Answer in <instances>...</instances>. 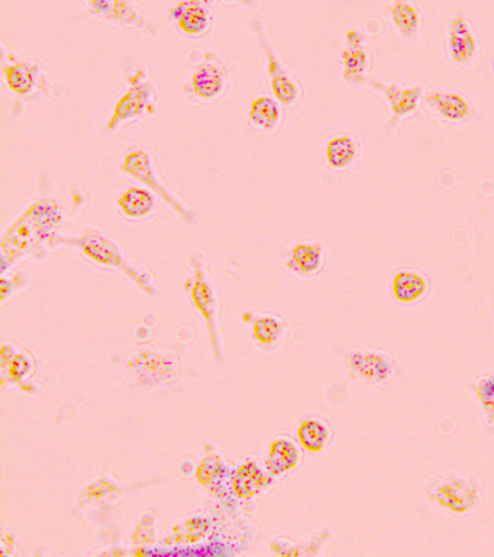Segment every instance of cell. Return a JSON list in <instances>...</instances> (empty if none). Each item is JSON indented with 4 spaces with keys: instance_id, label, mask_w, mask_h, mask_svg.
<instances>
[{
    "instance_id": "obj_1",
    "label": "cell",
    "mask_w": 494,
    "mask_h": 557,
    "mask_svg": "<svg viewBox=\"0 0 494 557\" xmlns=\"http://www.w3.org/2000/svg\"><path fill=\"white\" fill-rule=\"evenodd\" d=\"M61 222L63 211L56 201L40 199L34 202L3 235V254L18 259L28 250L47 241Z\"/></svg>"
},
{
    "instance_id": "obj_2",
    "label": "cell",
    "mask_w": 494,
    "mask_h": 557,
    "mask_svg": "<svg viewBox=\"0 0 494 557\" xmlns=\"http://www.w3.org/2000/svg\"><path fill=\"white\" fill-rule=\"evenodd\" d=\"M127 83V92L116 102L111 118L106 124L109 131H118L127 122L156 114V88L148 79V73L140 67H135L129 72Z\"/></svg>"
},
{
    "instance_id": "obj_3",
    "label": "cell",
    "mask_w": 494,
    "mask_h": 557,
    "mask_svg": "<svg viewBox=\"0 0 494 557\" xmlns=\"http://www.w3.org/2000/svg\"><path fill=\"white\" fill-rule=\"evenodd\" d=\"M426 497L454 514H466L480 502V484L473 476L445 475L426 484Z\"/></svg>"
},
{
    "instance_id": "obj_4",
    "label": "cell",
    "mask_w": 494,
    "mask_h": 557,
    "mask_svg": "<svg viewBox=\"0 0 494 557\" xmlns=\"http://www.w3.org/2000/svg\"><path fill=\"white\" fill-rule=\"evenodd\" d=\"M122 172L128 176L134 177L135 180L147 186L150 191L156 193L158 198L163 199L177 214L182 215L184 220L190 221L196 217L193 209L187 208L180 201L179 196L164 185L163 180L158 176L156 166H154L153 156L147 150H134L125 156L121 166Z\"/></svg>"
},
{
    "instance_id": "obj_5",
    "label": "cell",
    "mask_w": 494,
    "mask_h": 557,
    "mask_svg": "<svg viewBox=\"0 0 494 557\" xmlns=\"http://www.w3.org/2000/svg\"><path fill=\"white\" fill-rule=\"evenodd\" d=\"M253 28L254 34L257 35L258 45H260L261 51L266 57L267 74H269L274 96L284 106L296 105L300 96H302V89L297 85L287 67L284 66L264 25L260 21H255L253 22Z\"/></svg>"
},
{
    "instance_id": "obj_6",
    "label": "cell",
    "mask_w": 494,
    "mask_h": 557,
    "mask_svg": "<svg viewBox=\"0 0 494 557\" xmlns=\"http://www.w3.org/2000/svg\"><path fill=\"white\" fill-rule=\"evenodd\" d=\"M3 77L6 86L14 95L24 99H34L35 95L44 92L47 76L35 61L11 56H3Z\"/></svg>"
},
{
    "instance_id": "obj_7",
    "label": "cell",
    "mask_w": 494,
    "mask_h": 557,
    "mask_svg": "<svg viewBox=\"0 0 494 557\" xmlns=\"http://www.w3.org/2000/svg\"><path fill=\"white\" fill-rule=\"evenodd\" d=\"M367 37L363 31L353 28L345 32V47L341 53L342 77L351 86L367 82L368 53Z\"/></svg>"
},
{
    "instance_id": "obj_8",
    "label": "cell",
    "mask_w": 494,
    "mask_h": 557,
    "mask_svg": "<svg viewBox=\"0 0 494 557\" xmlns=\"http://www.w3.org/2000/svg\"><path fill=\"white\" fill-rule=\"evenodd\" d=\"M447 50L452 63L458 67L473 63L479 51L476 34L463 15H452L447 24Z\"/></svg>"
},
{
    "instance_id": "obj_9",
    "label": "cell",
    "mask_w": 494,
    "mask_h": 557,
    "mask_svg": "<svg viewBox=\"0 0 494 557\" xmlns=\"http://www.w3.org/2000/svg\"><path fill=\"white\" fill-rule=\"evenodd\" d=\"M351 373L373 385H383L395 373V362L387 353L357 350L348 359Z\"/></svg>"
},
{
    "instance_id": "obj_10",
    "label": "cell",
    "mask_w": 494,
    "mask_h": 557,
    "mask_svg": "<svg viewBox=\"0 0 494 557\" xmlns=\"http://www.w3.org/2000/svg\"><path fill=\"white\" fill-rule=\"evenodd\" d=\"M170 18L183 34L190 37H202L212 24L211 9L206 0H180L171 8Z\"/></svg>"
},
{
    "instance_id": "obj_11",
    "label": "cell",
    "mask_w": 494,
    "mask_h": 557,
    "mask_svg": "<svg viewBox=\"0 0 494 557\" xmlns=\"http://www.w3.org/2000/svg\"><path fill=\"white\" fill-rule=\"evenodd\" d=\"M370 85L386 99L396 119L408 118L415 114L424 101V89L421 86H400L399 83H383L377 80H371Z\"/></svg>"
},
{
    "instance_id": "obj_12",
    "label": "cell",
    "mask_w": 494,
    "mask_h": 557,
    "mask_svg": "<svg viewBox=\"0 0 494 557\" xmlns=\"http://www.w3.org/2000/svg\"><path fill=\"white\" fill-rule=\"evenodd\" d=\"M426 108L450 122H468L476 117L473 105L466 96L448 90H431L424 96Z\"/></svg>"
},
{
    "instance_id": "obj_13",
    "label": "cell",
    "mask_w": 494,
    "mask_h": 557,
    "mask_svg": "<svg viewBox=\"0 0 494 557\" xmlns=\"http://www.w3.org/2000/svg\"><path fill=\"white\" fill-rule=\"evenodd\" d=\"M193 93L202 102H213L224 93L226 85L225 70L222 69L218 57L206 53L205 63L200 64L196 72L192 74Z\"/></svg>"
},
{
    "instance_id": "obj_14",
    "label": "cell",
    "mask_w": 494,
    "mask_h": 557,
    "mask_svg": "<svg viewBox=\"0 0 494 557\" xmlns=\"http://www.w3.org/2000/svg\"><path fill=\"white\" fill-rule=\"evenodd\" d=\"M93 14L109 22L127 25V27L145 30L148 22L137 12L131 0H87Z\"/></svg>"
},
{
    "instance_id": "obj_15",
    "label": "cell",
    "mask_w": 494,
    "mask_h": 557,
    "mask_svg": "<svg viewBox=\"0 0 494 557\" xmlns=\"http://www.w3.org/2000/svg\"><path fill=\"white\" fill-rule=\"evenodd\" d=\"M77 246L83 250L86 256L105 266H125L124 254L121 249L113 243L111 238L106 237L99 231H87L83 237L76 240Z\"/></svg>"
},
{
    "instance_id": "obj_16",
    "label": "cell",
    "mask_w": 494,
    "mask_h": 557,
    "mask_svg": "<svg viewBox=\"0 0 494 557\" xmlns=\"http://www.w3.org/2000/svg\"><path fill=\"white\" fill-rule=\"evenodd\" d=\"M428 289V279L415 270H399L392 280L393 296L402 304L418 302L419 299L424 298Z\"/></svg>"
},
{
    "instance_id": "obj_17",
    "label": "cell",
    "mask_w": 494,
    "mask_h": 557,
    "mask_svg": "<svg viewBox=\"0 0 494 557\" xmlns=\"http://www.w3.org/2000/svg\"><path fill=\"white\" fill-rule=\"evenodd\" d=\"M389 18L397 34L406 41L415 40L421 31V15L410 0H393L389 8Z\"/></svg>"
},
{
    "instance_id": "obj_18",
    "label": "cell",
    "mask_w": 494,
    "mask_h": 557,
    "mask_svg": "<svg viewBox=\"0 0 494 557\" xmlns=\"http://www.w3.org/2000/svg\"><path fill=\"white\" fill-rule=\"evenodd\" d=\"M324 264V246L321 243H300L290 251L287 267L303 276L316 275Z\"/></svg>"
},
{
    "instance_id": "obj_19",
    "label": "cell",
    "mask_w": 494,
    "mask_h": 557,
    "mask_svg": "<svg viewBox=\"0 0 494 557\" xmlns=\"http://www.w3.org/2000/svg\"><path fill=\"white\" fill-rule=\"evenodd\" d=\"M248 119H250V124L253 125L255 130L271 134V132L277 130L280 121H282L280 102L277 99L270 98V96H258L251 102Z\"/></svg>"
},
{
    "instance_id": "obj_20",
    "label": "cell",
    "mask_w": 494,
    "mask_h": 557,
    "mask_svg": "<svg viewBox=\"0 0 494 557\" xmlns=\"http://www.w3.org/2000/svg\"><path fill=\"white\" fill-rule=\"evenodd\" d=\"M118 206L129 220H141L156 211V193L150 189L129 188L122 193Z\"/></svg>"
},
{
    "instance_id": "obj_21",
    "label": "cell",
    "mask_w": 494,
    "mask_h": 557,
    "mask_svg": "<svg viewBox=\"0 0 494 557\" xmlns=\"http://www.w3.org/2000/svg\"><path fill=\"white\" fill-rule=\"evenodd\" d=\"M360 146L351 135H337L326 144V163L331 169L345 170L358 159Z\"/></svg>"
},
{
    "instance_id": "obj_22",
    "label": "cell",
    "mask_w": 494,
    "mask_h": 557,
    "mask_svg": "<svg viewBox=\"0 0 494 557\" xmlns=\"http://www.w3.org/2000/svg\"><path fill=\"white\" fill-rule=\"evenodd\" d=\"M299 460L300 453L295 444L287 439H279L271 444L267 466L273 475H282L295 469Z\"/></svg>"
},
{
    "instance_id": "obj_23",
    "label": "cell",
    "mask_w": 494,
    "mask_h": 557,
    "mask_svg": "<svg viewBox=\"0 0 494 557\" xmlns=\"http://www.w3.org/2000/svg\"><path fill=\"white\" fill-rule=\"evenodd\" d=\"M329 437H331V430L328 424L318 418H309L297 428V439L303 449L311 453L322 452L328 444Z\"/></svg>"
},
{
    "instance_id": "obj_24",
    "label": "cell",
    "mask_w": 494,
    "mask_h": 557,
    "mask_svg": "<svg viewBox=\"0 0 494 557\" xmlns=\"http://www.w3.org/2000/svg\"><path fill=\"white\" fill-rule=\"evenodd\" d=\"M267 479L257 463H247L235 473L234 488L242 498H250L263 489Z\"/></svg>"
},
{
    "instance_id": "obj_25",
    "label": "cell",
    "mask_w": 494,
    "mask_h": 557,
    "mask_svg": "<svg viewBox=\"0 0 494 557\" xmlns=\"http://www.w3.org/2000/svg\"><path fill=\"white\" fill-rule=\"evenodd\" d=\"M476 394L487 423L494 427V375L484 376L477 382Z\"/></svg>"
},
{
    "instance_id": "obj_26",
    "label": "cell",
    "mask_w": 494,
    "mask_h": 557,
    "mask_svg": "<svg viewBox=\"0 0 494 557\" xmlns=\"http://www.w3.org/2000/svg\"><path fill=\"white\" fill-rule=\"evenodd\" d=\"M282 330L283 325L276 318H263L254 325V337L260 343L271 344L277 341Z\"/></svg>"
},
{
    "instance_id": "obj_27",
    "label": "cell",
    "mask_w": 494,
    "mask_h": 557,
    "mask_svg": "<svg viewBox=\"0 0 494 557\" xmlns=\"http://www.w3.org/2000/svg\"><path fill=\"white\" fill-rule=\"evenodd\" d=\"M209 3V0H206ZM225 2H240V0H225ZM242 5V2H240Z\"/></svg>"
},
{
    "instance_id": "obj_28",
    "label": "cell",
    "mask_w": 494,
    "mask_h": 557,
    "mask_svg": "<svg viewBox=\"0 0 494 557\" xmlns=\"http://www.w3.org/2000/svg\"><path fill=\"white\" fill-rule=\"evenodd\" d=\"M493 63H494V54H493Z\"/></svg>"
}]
</instances>
